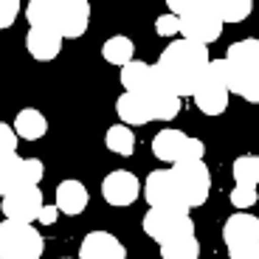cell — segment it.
I'll return each mask as SVG.
<instances>
[{"label": "cell", "mask_w": 259, "mask_h": 259, "mask_svg": "<svg viewBox=\"0 0 259 259\" xmlns=\"http://www.w3.org/2000/svg\"><path fill=\"white\" fill-rule=\"evenodd\" d=\"M116 116H118V121L127 124V127H141V124L152 121L147 99H144L141 93H127V91L116 99Z\"/></svg>", "instance_id": "e0dca14e"}, {"label": "cell", "mask_w": 259, "mask_h": 259, "mask_svg": "<svg viewBox=\"0 0 259 259\" xmlns=\"http://www.w3.org/2000/svg\"><path fill=\"white\" fill-rule=\"evenodd\" d=\"M59 214H62V211H59L57 206H46V208H42V214H39V223H42V226H54Z\"/></svg>", "instance_id": "836d02e7"}, {"label": "cell", "mask_w": 259, "mask_h": 259, "mask_svg": "<svg viewBox=\"0 0 259 259\" xmlns=\"http://www.w3.org/2000/svg\"><path fill=\"white\" fill-rule=\"evenodd\" d=\"M228 99H231V88L226 79V65L223 59H211L206 76L194 91V104L203 116H223L228 110Z\"/></svg>", "instance_id": "8992f818"}, {"label": "cell", "mask_w": 259, "mask_h": 259, "mask_svg": "<svg viewBox=\"0 0 259 259\" xmlns=\"http://www.w3.org/2000/svg\"><path fill=\"white\" fill-rule=\"evenodd\" d=\"M206 3H208V9L223 20V26H226V23H242V20H248V14L253 12L251 0H206Z\"/></svg>", "instance_id": "7402d4cb"}, {"label": "cell", "mask_w": 259, "mask_h": 259, "mask_svg": "<svg viewBox=\"0 0 259 259\" xmlns=\"http://www.w3.org/2000/svg\"><path fill=\"white\" fill-rule=\"evenodd\" d=\"M79 259H127V251L110 231H91L82 237Z\"/></svg>", "instance_id": "5bb4252c"}, {"label": "cell", "mask_w": 259, "mask_h": 259, "mask_svg": "<svg viewBox=\"0 0 259 259\" xmlns=\"http://www.w3.org/2000/svg\"><path fill=\"white\" fill-rule=\"evenodd\" d=\"M161 259H200V240L189 234L161 245Z\"/></svg>", "instance_id": "484cf974"}, {"label": "cell", "mask_w": 259, "mask_h": 259, "mask_svg": "<svg viewBox=\"0 0 259 259\" xmlns=\"http://www.w3.org/2000/svg\"><path fill=\"white\" fill-rule=\"evenodd\" d=\"M26 20L31 28H46V31L59 34V0H31L26 6Z\"/></svg>", "instance_id": "ffe728a7"}, {"label": "cell", "mask_w": 259, "mask_h": 259, "mask_svg": "<svg viewBox=\"0 0 259 259\" xmlns=\"http://www.w3.org/2000/svg\"><path fill=\"white\" fill-rule=\"evenodd\" d=\"M102 57L110 65L124 68V65H130L133 57H136V42H133L130 37H124V34H116V37H110L102 46Z\"/></svg>", "instance_id": "603a6c76"}, {"label": "cell", "mask_w": 259, "mask_h": 259, "mask_svg": "<svg viewBox=\"0 0 259 259\" xmlns=\"http://www.w3.org/2000/svg\"><path fill=\"white\" fill-rule=\"evenodd\" d=\"M228 259H259V242H251V245H237V248H228Z\"/></svg>", "instance_id": "d6a6232c"}, {"label": "cell", "mask_w": 259, "mask_h": 259, "mask_svg": "<svg viewBox=\"0 0 259 259\" xmlns=\"http://www.w3.org/2000/svg\"><path fill=\"white\" fill-rule=\"evenodd\" d=\"M26 51L37 62H51L62 51V37L57 31H46V28H28L26 34Z\"/></svg>", "instance_id": "2e32d148"}, {"label": "cell", "mask_w": 259, "mask_h": 259, "mask_svg": "<svg viewBox=\"0 0 259 259\" xmlns=\"http://www.w3.org/2000/svg\"><path fill=\"white\" fill-rule=\"evenodd\" d=\"M223 242H226V248L259 242V217H253L248 211L231 214L226 220V226H223Z\"/></svg>", "instance_id": "9a60e30c"}, {"label": "cell", "mask_w": 259, "mask_h": 259, "mask_svg": "<svg viewBox=\"0 0 259 259\" xmlns=\"http://www.w3.org/2000/svg\"><path fill=\"white\" fill-rule=\"evenodd\" d=\"M237 186H259V155H240L231 166Z\"/></svg>", "instance_id": "4316f807"}, {"label": "cell", "mask_w": 259, "mask_h": 259, "mask_svg": "<svg viewBox=\"0 0 259 259\" xmlns=\"http://www.w3.org/2000/svg\"><path fill=\"white\" fill-rule=\"evenodd\" d=\"M149 104L152 121H172L181 113V96L175 93V88L169 84V79L158 71V65H152V76H149L147 91L141 93Z\"/></svg>", "instance_id": "ba28073f"}, {"label": "cell", "mask_w": 259, "mask_h": 259, "mask_svg": "<svg viewBox=\"0 0 259 259\" xmlns=\"http://www.w3.org/2000/svg\"><path fill=\"white\" fill-rule=\"evenodd\" d=\"M256 200H259L256 186H234L231 203H234V208H237V211H245V208L256 206Z\"/></svg>", "instance_id": "f1b7e54d"}, {"label": "cell", "mask_w": 259, "mask_h": 259, "mask_svg": "<svg viewBox=\"0 0 259 259\" xmlns=\"http://www.w3.org/2000/svg\"><path fill=\"white\" fill-rule=\"evenodd\" d=\"M62 259H71V256H62Z\"/></svg>", "instance_id": "e575fe53"}, {"label": "cell", "mask_w": 259, "mask_h": 259, "mask_svg": "<svg viewBox=\"0 0 259 259\" xmlns=\"http://www.w3.org/2000/svg\"><path fill=\"white\" fill-rule=\"evenodd\" d=\"M144 197H147L149 208L186 206V203L181 200V192H178L175 172H172V169H155V172H149V178L144 181Z\"/></svg>", "instance_id": "8fae6325"}, {"label": "cell", "mask_w": 259, "mask_h": 259, "mask_svg": "<svg viewBox=\"0 0 259 259\" xmlns=\"http://www.w3.org/2000/svg\"><path fill=\"white\" fill-rule=\"evenodd\" d=\"M186 141H189L186 133L166 127V130H161V133L152 138V155H155L158 161L172 163V166H175V163L181 161V155H183V147H186Z\"/></svg>", "instance_id": "ac0fdd59"}, {"label": "cell", "mask_w": 259, "mask_h": 259, "mask_svg": "<svg viewBox=\"0 0 259 259\" xmlns=\"http://www.w3.org/2000/svg\"><path fill=\"white\" fill-rule=\"evenodd\" d=\"M104 144H107V149L110 152H116V155H133V149H136V133H133V127H127V124H113L110 130H107V136H104Z\"/></svg>", "instance_id": "d4e9b609"}, {"label": "cell", "mask_w": 259, "mask_h": 259, "mask_svg": "<svg viewBox=\"0 0 259 259\" xmlns=\"http://www.w3.org/2000/svg\"><path fill=\"white\" fill-rule=\"evenodd\" d=\"M158 71L169 79V84L175 88L178 96H194L200 79L206 76L211 57H208V46H197L189 39H172L158 57Z\"/></svg>", "instance_id": "6da1fadb"}, {"label": "cell", "mask_w": 259, "mask_h": 259, "mask_svg": "<svg viewBox=\"0 0 259 259\" xmlns=\"http://www.w3.org/2000/svg\"><path fill=\"white\" fill-rule=\"evenodd\" d=\"M14 133L23 141H37V138H42L48 133V118L39 110H34V107H26V110H20L17 118H14Z\"/></svg>", "instance_id": "44dd1931"}, {"label": "cell", "mask_w": 259, "mask_h": 259, "mask_svg": "<svg viewBox=\"0 0 259 259\" xmlns=\"http://www.w3.org/2000/svg\"><path fill=\"white\" fill-rule=\"evenodd\" d=\"M155 31L161 37H181V17H175V14H161L155 20Z\"/></svg>", "instance_id": "f546056e"}, {"label": "cell", "mask_w": 259, "mask_h": 259, "mask_svg": "<svg viewBox=\"0 0 259 259\" xmlns=\"http://www.w3.org/2000/svg\"><path fill=\"white\" fill-rule=\"evenodd\" d=\"M0 208H3V217H6V220L39 223V214H42L46 203H42L39 186H31V189H20V192L6 194L3 203H0Z\"/></svg>", "instance_id": "30bf717a"}, {"label": "cell", "mask_w": 259, "mask_h": 259, "mask_svg": "<svg viewBox=\"0 0 259 259\" xmlns=\"http://www.w3.org/2000/svg\"><path fill=\"white\" fill-rule=\"evenodd\" d=\"M42 253H46V240L39 237L34 223H0V259H39Z\"/></svg>", "instance_id": "277c9868"}, {"label": "cell", "mask_w": 259, "mask_h": 259, "mask_svg": "<svg viewBox=\"0 0 259 259\" xmlns=\"http://www.w3.org/2000/svg\"><path fill=\"white\" fill-rule=\"evenodd\" d=\"M192 208L186 206H172V208H149L144 214V234H147L149 240H155L158 245L169 240H178V237H189L194 234V223L189 217Z\"/></svg>", "instance_id": "5b68a950"}, {"label": "cell", "mask_w": 259, "mask_h": 259, "mask_svg": "<svg viewBox=\"0 0 259 259\" xmlns=\"http://www.w3.org/2000/svg\"><path fill=\"white\" fill-rule=\"evenodd\" d=\"M203 155H206V144H203L200 138H189L186 147H183L181 161H203ZM181 161H178V163H181Z\"/></svg>", "instance_id": "1f68e13d"}, {"label": "cell", "mask_w": 259, "mask_h": 259, "mask_svg": "<svg viewBox=\"0 0 259 259\" xmlns=\"http://www.w3.org/2000/svg\"><path fill=\"white\" fill-rule=\"evenodd\" d=\"M91 26L88 0H59V34L62 39H79Z\"/></svg>", "instance_id": "4fadbf2b"}, {"label": "cell", "mask_w": 259, "mask_h": 259, "mask_svg": "<svg viewBox=\"0 0 259 259\" xmlns=\"http://www.w3.org/2000/svg\"><path fill=\"white\" fill-rule=\"evenodd\" d=\"M172 172H175L181 200L189 208H200L211 194V172H208L206 161H181L172 166Z\"/></svg>", "instance_id": "52a82bcc"}, {"label": "cell", "mask_w": 259, "mask_h": 259, "mask_svg": "<svg viewBox=\"0 0 259 259\" xmlns=\"http://www.w3.org/2000/svg\"><path fill=\"white\" fill-rule=\"evenodd\" d=\"M102 197L104 203H110L116 208L133 206L141 197V181L127 169H113L110 175L102 181Z\"/></svg>", "instance_id": "7c38bea8"}, {"label": "cell", "mask_w": 259, "mask_h": 259, "mask_svg": "<svg viewBox=\"0 0 259 259\" xmlns=\"http://www.w3.org/2000/svg\"><path fill=\"white\" fill-rule=\"evenodd\" d=\"M46 175V163L39 158H14L9 163H0V194L6 197L12 192H20V189H31L39 186Z\"/></svg>", "instance_id": "9c48e42d"}, {"label": "cell", "mask_w": 259, "mask_h": 259, "mask_svg": "<svg viewBox=\"0 0 259 259\" xmlns=\"http://www.w3.org/2000/svg\"><path fill=\"white\" fill-rule=\"evenodd\" d=\"M169 14L181 17V37L197 46H208L223 34V20L208 9L206 0H169Z\"/></svg>", "instance_id": "3957f363"}, {"label": "cell", "mask_w": 259, "mask_h": 259, "mask_svg": "<svg viewBox=\"0 0 259 259\" xmlns=\"http://www.w3.org/2000/svg\"><path fill=\"white\" fill-rule=\"evenodd\" d=\"M17 133H14L12 124H0V163H9L17 158Z\"/></svg>", "instance_id": "83f0119b"}, {"label": "cell", "mask_w": 259, "mask_h": 259, "mask_svg": "<svg viewBox=\"0 0 259 259\" xmlns=\"http://www.w3.org/2000/svg\"><path fill=\"white\" fill-rule=\"evenodd\" d=\"M149 76H152V65L138 62V59H133L130 65L121 68V84L127 93H144L149 84Z\"/></svg>", "instance_id": "cb8c5ba5"}, {"label": "cell", "mask_w": 259, "mask_h": 259, "mask_svg": "<svg viewBox=\"0 0 259 259\" xmlns=\"http://www.w3.org/2000/svg\"><path fill=\"white\" fill-rule=\"evenodd\" d=\"M88 200H91V194H88V186L82 181H62L57 186V208L62 214H82L88 208Z\"/></svg>", "instance_id": "d6986e66"}, {"label": "cell", "mask_w": 259, "mask_h": 259, "mask_svg": "<svg viewBox=\"0 0 259 259\" xmlns=\"http://www.w3.org/2000/svg\"><path fill=\"white\" fill-rule=\"evenodd\" d=\"M226 79L231 93L251 104H259V39H240L228 46L226 57Z\"/></svg>", "instance_id": "7a4b0ae2"}, {"label": "cell", "mask_w": 259, "mask_h": 259, "mask_svg": "<svg viewBox=\"0 0 259 259\" xmlns=\"http://www.w3.org/2000/svg\"><path fill=\"white\" fill-rule=\"evenodd\" d=\"M20 14V0H0V28H12Z\"/></svg>", "instance_id": "4dcf8cb0"}]
</instances>
